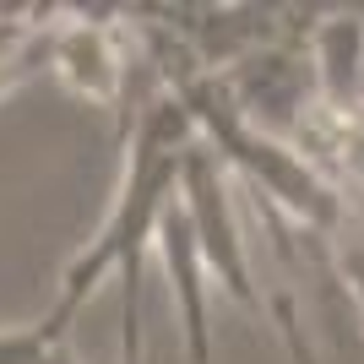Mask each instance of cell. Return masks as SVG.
Masks as SVG:
<instances>
[{
  "instance_id": "obj_1",
  "label": "cell",
  "mask_w": 364,
  "mask_h": 364,
  "mask_svg": "<svg viewBox=\"0 0 364 364\" xmlns=\"http://www.w3.org/2000/svg\"><path fill=\"white\" fill-rule=\"evenodd\" d=\"M196 141V125L180 109V98L168 87L147 92L141 109L131 114V131H125V180L120 196L109 207L98 240L82 250V256L65 267L60 299L49 310V326L55 332H71L76 310L104 277H120L125 294V326H120V359L141 364V267H147L152 234H158V218H164L168 196L180 191V164L185 147Z\"/></svg>"
},
{
  "instance_id": "obj_2",
  "label": "cell",
  "mask_w": 364,
  "mask_h": 364,
  "mask_svg": "<svg viewBox=\"0 0 364 364\" xmlns=\"http://www.w3.org/2000/svg\"><path fill=\"white\" fill-rule=\"evenodd\" d=\"M180 201L191 223H196L201 240V261H207V277L223 283V294L240 310L261 316V294L250 283V256H245L240 240V218H234V185H228V168L218 164V152L207 141H191L180 164Z\"/></svg>"
},
{
  "instance_id": "obj_3",
  "label": "cell",
  "mask_w": 364,
  "mask_h": 364,
  "mask_svg": "<svg viewBox=\"0 0 364 364\" xmlns=\"http://www.w3.org/2000/svg\"><path fill=\"white\" fill-rule=\"evenodd\" d=\"M152 250L168 272V299L180 310V332L185 348H191V364H213V326H207V261H201V240L196 223L185 213L180 191L168 196L164 218H158V234H152Z\"/></svg>"
},
{
  "instance_id": "obj_4",
  "label": "cell",
  "mask_w": 364,
  "mask_h": 364,
  "mask_svg": "<svg viewBox=\"0 0 364 364\" xmlns=\"http://www.w3.org/2000/svg\"><path fill=\"white\" fill-rule=\"evenodd\" d=\"M125 49L120 33L109 22H92V16H76L65 28H49V71L60 76L71 92L92 98V104H120L125 92Z\"/></svg>"
},
{
  "instance_id": "obj_5",
  "label": "cell",
  "mask_w": 364,
  "mask_h": 364,
  "mask_svg": "<svg viewBox=\"0 0 364 364\" xmlns=\"http://www.w3.org/2000/svg\"><path fill=\"white\" fill-rule=\"evenodd\" d=\"M326 250H332V267H337V277H343L348 299L359 304V316H364V201L343 196V218H337V228L326 234Z\"/></svg>"
},
{
  "instance_id": "obj_6",
  "label": "cell",
  "mask_w": 364,
  "mask_h": 364,
  "mask_svg": "<svg viewBox=\"0 0 364 364\" xmlns=\"http://www.w3.org/2000/svg\"><path fill=\"white\" fill-rule=\"evenodd\" d=\"M359 114H364V65H359Z\"/></svg>"
},
{
  "instance_id": "obj_7",
  "label": "cell",
  "mask_w": 364,
  "mask_h": 364,
  "mask_svg": "<svg viewBox=\"0 0 364 364\" xmlns=\"http://www.w3.org/2000/svg\"><path fill=\"white\" fill-rule=\"evenodd\" d=\"M359 16H364V6H359Z\"/></svg>"
}]
</instances>
